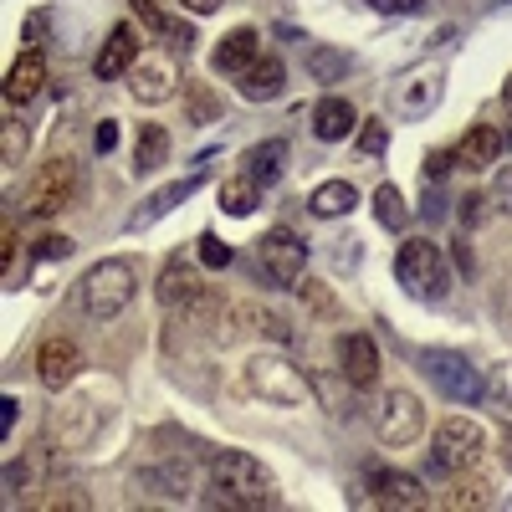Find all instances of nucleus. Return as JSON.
<instances>
[{
  "instance_id": "obj_1",
  "label": "nucleus",
  "mask_w": 512,
  "mask_h": 512,
  "mask_svg": "<svg viewBox=\"0 0 512 512\" xmlns=\"http://www.w3.org/2000/svg\"><path fill=\"white\" fill-rule=\"evenodd\" d=\"M205 477H210V502L216 507H241V512L277 507V482L251 451H210Z\"/></svg>"
},
{
  "instance_id": "obj_2",
  "label": "nucleus",
  "mask_w": 512,
  "mask_h": 512,
  "mask_svg": "<svg viewBox=\"0 0 512 512\" xmlns=\"http://www.w3.org/2000/svg\"><path fill=\"white\" fill-rule=\"evenodd\" d=\"M134 297H139V267L128 262V256H103V262L88 267L82 282H77V308L88 313L93 323L123 318Z\"/></svg>"
},
{
  "instance_id": "obj_3",
  "label": "nucleus",
  "mask_w": 512,
  "mask_h": 512,
  "mask_svg": "<svg viewBox=\"0 0 512 512\" xmlns=\"http://www.w3.org/2000/svg\"><path fill=\"white\" fill-rule=\"evenodd\" d=\"M241 379H246V390H251L256 400L282 405V410H303V405L318 395L313 379L297 369L292 359H282V354H251L246 369H241Z\"/></svg>"
},
{
  "instance_id": "obj_4",
  "label": "nucleus",
  "mask_w": 512,
  "mask_h": 512,
  "mask_svg": "<svg viewBox=\"0 0 512 512\" xmlns=\"http://www.w3.org/2000/svg\"><path fill=\"white\" fill-rule=\"evenodd\" d=\"M77 195H82V164L72 154H52L21 190V210L26 216H62L77 205Z\"/></svg>"
},
{
  "instance_id": "obj_5",
  "label": "nucleus",
  "mask_w": 512,
  "mask_h": 512,
  "mask_svg": "<svg viewBox=\"0 0 512 512\" xmlns=\"http://www.w3.org/2000/svg\"><path fill=\"white\" fill-rule=\"evenodd\" d=\"M395 277L400 287H410L415 297H446L451 292V267H446V246H436L431 236H410L395 256Z\"/></svg>"
},
{
  "instance_id": "obj_6",
  "label": "nucleus",
  "mask_w": 512,
  "mask_h": 512,
  "mask_svg": "<svg viewBox=\"0 0 512 512\" xmlns=\"http://www.w3.org/2000/svg\"><path fill=\"white\" fill-rule=\"evenodd\" d=\"M482 446H487V436H482V425L472 415L441 420L436 425V441H431V472H441V477L466 472V466L482 461Z\"/></svg>"
},
{
  "instance_id": "obj_7",
  "label": "nucleus",
  "mask_w": 512,
  "mask_h": 512,
  "mask_svg": "<svg viewBox=\"0 0 512 512\" xmlns=\"http://www.w3.org/2000/svg\"><path fill=\"white\" fill-rule=\"evenodd\" d=\"M420 369L431 374V384H436L446 400H456V405H477L487 395V379L477 374V364L466 359L461 349H425L420 354Z\"/></svg>"
},
{
  "instance_id": "obj_8",
  "label": "nucleus",
  "mask_w": 512,
  "mask_h": 512,
  "mask_svg": "<svg viewBox=\"0 0 512 512\" xmlns=\"http://www.w3.org/2000/svg\"><path fill=\"white\" fill-rule=\"evenodd\" d=\"M374 431L384 446H415L425 436V405L415 390H384L379 395V410H374Z\"/></svg>"
},
{
  "instance_id": "obj_9",
  "label": "nucleus",
  "mask_w": 512,
  "mask_h": 512,
  "mask_svg": "<svg viewBox=\"0 0 512 512\" xmlns=\"http://www.w3.org/2000/svg\"><path fill=\"white\" fill-rule=\"evenodd\" d=\"M180 57L175 52H139V62L128 67V93H134L139 103H164L180 93Z\"/></svg>"
},
{
  "instance_id": "obj_10",
  "label": "nucleus",
  "mask_w": 512,
  "mask_h": 512,
  "mask_svg": "<svg viewBox=\"0 0 512 512\" xmlns=\"http://www.w3.org/2000/svg\"><path fill=\"white\" fill-rule=\"evenodd\" d=\"M303 262H308V251L292 231H267L262 241H256V267L267 272L272 287H292L297 277H303Z\"/></svg>"
},
{
  "instance_id": "obj_11",
  "label": "nucleus",
  "mask_w": 512,
  "mask_h": 512,
  "mask_svg": "<svg viewBox=\"0 0 512 512\" xmlns=\"http://www.w3.org/2000/svg\"><path fill=\"white\" fill-rule=\"evenodd\" d=\"M77 374H82V349H77V338H62V333L41 338V349H36V379H41V390L62 395Z\"/></svg>"
},
{
  "instance_id": "obj_12",
  "label": "nucleus",
  "mask_w": 512,
  "mask_h": 512,
  "mask_svg": "<svg viewBox=\"0 0 512 512\" xmlns=\"http://www.w3.org/2000/svg\"><path fill=\"white\" fill-rule=\"evenodd\" d=\"M333 349H338V379H344L349 390H369L379 379V349H374L369 333H344Z\"/></svg>"
},
{
  "instance_id": "obj_13",
  "label": "nucleus",
  "mask_w": 512,
  "mask_h": 512,
  "mask_svg": "<svg viewBox=\"0 0 512 512\" xmlns=\"http://www.w3.org/2000/svg\"><path fill=\"white\" fill-rule=\"evenodd\" d=\"M502 149H507V134H502V128L472 123L451 154H456V169H466V175H482V169H492V164L502 159Z\"/></svg>"
},
{
  "instance_id": "obj_14",
  "label": "nucleus",
  "mask_w": 512,
  "mask_h": 512,
  "mask_svg": "<svg viewBox=\"0 0 512 512\" xmlns=\"http://www.w3.org/2000/svg\"><path fill=\"white\" fill-rule=\"evenodd\" d=\"M154 292H159V303L164 308H190L195 297L205 292V282H200V272H195V262H185V256H169L164 262V272H159V282H154Z\"/></svg>"
},
{
  "instance_id": "obj_15",
  "label": "nucleus",
  "mask_w": 512,
  "mask_h": 512,
  "mask_svg": "<svg viewBox=\"0 0 512 512\" xmlns=\"http://www.w3.org/2000/svg\"><path fill=\"white\" fill-rule=\"evenodd\" d=\"M256 57H262V31H256V26H236V31H226V36L216 41V52H210V67L241 77Z\"/></svg>"
},
{
  "instance_id": "obj_16",
  "label": "nucleus",
  "mask_w": 512,
  "mask_h": 512,
  "mask_svg": "<svg viewBox=\"0 0 512 512\" xmlns=\"http://www.w3.org/2000/svg\"><path fill=\"white\" fill-rule=\"evenodd\" d=\"M369 487H374V502H379V507H405V512H415V507L431 502V497H425V487H420V477L395 472V466H379V472H369Z\"/></svg>"
},
{
  "instance_id": "obj_17",
  "label": "nucleus",
  "mask_w": 512,
  "mask_h": 512,
  "mask_svg": "<svg viewBox=\"0 0 512 512\" xmlns=\"http://www.w3.org/2000/svg\"><path fill=\"white\" fill-rule=\"evenodd\" d=\"M41 88H47V57H41L36 47H26V52L11 62V72H6V103H11V108H26Z\"/></svg>"
},
{
  "instance_id": "obj_18",
  "label": "nucleus",
  "mask_w": 512,
  "mask_h": 512,
  "mask_svg": "<svg viewBox=\"0 0 512 512\" xmlns=\"http://www.w3.org/2000/svg\"><path fill=\"white\" fill-rule=\"evenodd\" d=\"M134 62H139V36H134V26H128V21H118V26L108 31V41H103L93 72H98L103 82H113V77H128V67H134Z\"/></svg>"
},
{
  "instance_id": "obj_19",
  "label": "nucleus",
  "mask_w": 512,
  "mask_h": 512,
  "mask_svg": "<svg viewBox=\"0 0 512 512\" xmlns=\"http://www.w3.org/2000/svg\"><path fill=\"white\" fill-rule=\"evenodd\" d=\"M282 88H287V67H282L277 52H262V57H256V62L241 72V98H246V103L282 98Z\"/></svg>"
},
{
  "instance_id": "obj_20",
  "label": "nucleus",
  "mask_w": 512,
  "mask_h": 512,
  "mask_svg": "<svg viewBox=\"0 0 512 512\" xmlns=\"http://www.w3.org/2000/svg\"><path fill=\"white\" fill-rule=\"evenodd\" d=\"M441 98V72L436 67H415L400 88H395V113L405 118H420V113H431Z\"/></svg>"
},
{
  "instance_id": "obj_21",
  "label": "nucleus",
  "mask_w": 512,
  "mask_h": 512,
  "mask_svg": "<svg viewBox=\"0 0 512 512\" xmlns=\"http://www.w3.org/2000/svg\"><path fill=\"white\" fill-rule=\"evenodd\" d=\"M354 128H359V113H354L349 98H318V108H313V134H318L323 144L349 139Z\"/></svg>"
},
{
  "instance_id": "obj_22",
  "label": "nucleus",
  "mask_w": 512,
  "mask_h": 512,
  "mask_svg": "<svg viewBox=\"0 0 512 512\" xmlns=\"http://www.w3.org/2000/svg\"><path fill=\"white\" fill-rule=\"evenodd\" d=\"M52 466H57V456L41 446V451H26L21 461H11L6 466V492H41V482L52 477Z\"/></svg>"
},
{
  "instance_id": "obj_23",
  "label": "nucleus",
  "mask_w": 512,
  "mask_h": 512,
  "mask_svg": "<svg viewBox=\"0 0 512 512\" xmlns=\"http://www.w3.org/2000/svg\"><path fill=\"white\" fill-rule=\"evenodd\" d=\"M477 466H482V461H477ZM477 466H466V472H456V487H451L446 507L466 512V507H492V502H497V482H492L487 472H477Z\"/></svg>"
},
{
  "instance_id": "obj_24",
  "label": "nucleus",
  "mask_w": 512,
  "mask_h": 512,
  "mask_svg": "<svg viewBox=\"0 0 512 512\" xmlns=\"http://www.w3.org/2000/svg\"><path fill=\"white\" fill-rule=\"evenodd\" d=\"M169 164V128L164 123H139L134 134V169L139 175H154V169Z\"/></svg>"
},
{
  "instance_id": "obj_25",
  "label": "nucleus",
  "mask_w": 512,
  "mask_h": 512,
  "mask_svg": "<svg viewBox=\"0 0 512 512\" xmlns=\"http://www.w3.org/2000/svg\"><path fill=\"white\" fill-rule=\"evenodd\" d=\"M195 185H200V175H185V180H175V185H164L159 195H149V200H144V210H139L134 221H128V231H144V226H154L159 216H169V210H175L180 200H190V195H195Z\"/></svg>"
},
{
  "instance_id": "obj_26",
  "label": "nucleus",
  "mask_w": 512,
  "mask_h": 512,
  "mask_svg": "<svg viewBox=\"0 0 512 512\" xmlns=\"http://www.w3.org/2000/svg\"><path fill=\"white\" fill-rule=\"evenodd\" d=\"M128 6H134V16L159 36V41H169V47H185L190 52V41H195V31H190V21H175V16H164L154 0H128Z\"/></svg>"
},
{
  "instance_id": "obj_27",
  "label": "nucleus",
  "mask_w": 512,
  "mask_h": 512,
  "mask_svg": "<svg viewBox=\"0 0 512 512\" xmlns=\"http://www.w3.org/2000/svg\"><path fill=\"white\" fill-rule=\"evenodd\" d=\"M282 169H287V139H267V144L246 149V175L262 185V190L282 180Z\"/></svg>"
},
{
  "instance_id": "obj_28",
  "label": "nucleus",
  "mask_w": 512,
  "mask_h": 512,
  "mask_svg": "<svg viewBox=\"0 0 512 512\" xmlns=\"http://www.w3.org/2000/svg\"><path fill=\"white\" fill-rule=\"evenodd\" d=\"M359 205V190L349 180H323L313 195H308V210L318 221H333V216H349V210Z\"/></svg>"
},
{
  "instance_id": "obj_29",
  "label": "nucleus",
  "mask_w": 512,
  "mask_h": 512,
  "mask_svg": "<svg viewBox=\"0 0 512 512\" xmlns=\"http://www.w3.org/2000/svg\"><path fill=\"white\" fill-rule=\"evenodd\" d=\"M256 205H262V185H256L251 175H231L221 185V210L226 216H251Z\"/></svg>"
},
{
  "instance_id": "obj_30",
  "label": "nucleus",
  "mask_w": 512,
  "mask_h": 512,
  "mask_svg": "<svg viewBox=\"0 0 512 512\" xmlns=\"http://www.w3.org/2000/svg\"><path fill=\"white\" fill-rule=\"evenodd\" d=\"M292 292L303 297V308H308L313 318H328V323H333L338 313H344V308H338V297H333V287H328V282H318V277H297V282H292Z\"/></svg>"
},
{
  "instance_id": "obj_31",
  "label": "nucleus",
  "mask_w": 512,
  "mask_h": 512,
  "mask_svg": "<svg viewBox=\"0 0 512 512\" xmlns=\"http://www.w3.org/2000/svg\"><path fill=\"white\" fill-rule=\"evenodd\" d=\"M374 221H379L384 231H405V226H410V205H405V195H400L395 185H379V190H374Z\"/></svg>"
},
{
  "instance_id": "obj_32",
  "label": "nucleus",
  "mask_w": 512,
  "mask_h": 512,
  "mask_svg": "<svg viewBox=\"0 0 512 512\" xmlns=\"http://www.w3.org/2000/svg\"><path fill=\"white\" fill-rule=\"evenodd\" d=\"M221 118V98L205 88V82H190L185 88V123H216Z\"/></svg>"
},
{
  "instance_id": "obj_33",
  "label": "nucleus",
  "mask_w": 512,
  "mask_h": 512,
  "mask_svg": "<svg viewBox=\"0 0 512 512\" xmlns=\"http://www.w3.org/2000/svg\"><path fill=\"white\" fill-rule=\"evenodd\" d=\"M308 72L318 82H338L349 72V52H338V47H308Z\"/></svg>"
},
{
  "instance_id": "obj_34",
  "label": "nucleus",
  "mask_w": 512,
  "mask_h": 512,
  "mask_svg": "<svg viewBox=\"0 0 512 512\" xmlns=\"http://www.w3.org/2000/svg\"><path fill=\"white\" fill-rule=\"evenodd\" d=\"M26 154V128L16 118H6V128H0V159H6V169H16Z\"/></svg>"
},
{
  "instance_id": "obj_35",
  "label": "nucleus",
  "mask_w": 512,
  "mask_h": 512,
  "mask_svg": "<svg viewBox=\"0 0 512 512\" xmlns=\"http://www.w3.org/2000/svg\"><path fill=\"white\" fill-rule=\"evenodd\" d=\"M487 395H492V405H497V410H507V415H512V359H507V364H497V369L487 374Z\"/></svg>"
},
{
  "instance_id": "obj_36",
  "label": "nucleus",
  "mask_w": 512,
  "mask_h": 512,
  "mask_svg": "<svg viewBox=\"0 0 512 512\" xmlns=\"http://www.w3.org/2000/svg\"><path fill=\"white\" fill-rule=\"evenodd\" d=\"M446 169H456V154L451 149H431V154H425V164H420V175H425V185H441Z\"/></svg>"
},
{
  "instance_id": "obj_37",
  "label": "nucleus",
  "mask_w": 512,
  "mask_h": 512,
  "mask_svg": "<svg viewBox=\"0 0 512 512\" xmlns=\"http://www.w3.org/2000/svg\"><path fill=\"white\" fill-rule=\"evenodd\" d=\"M47 492H52V497H41V507H52V512H57V507H93V497L82 492V487H62V482H57V487H47Z\"/></svg>"
},
{
  "instance_id": "obj_38",
  "label": "nucleus",
  "mask_w": 512,
  "mask_h": 512,
  "mask_svg": "<svg viewBox=\"0 0 512 512\" xmlns=\"http://www.w3.org/2000/svg\"><path fill=\"white\" fill-rule=\"evenodd\" d=\"M195 256H200V267H231V246H221V236H210V231L200 236Z\"/></svg>"
},
{
  "instance_id": "obj_39",
  "label": "nucleus",
  "mask_w": 512,
  "mask_h": 512,
  "mask_svg": "<svg viewBox=\"0 0 512 512\" xmlns=\"http://www.w3.org/2000/svg\"><path fill=\"white\" fill-rule=\"evenodd\" d=\"M384 144H390V123L369 118V123L359 128V149H364V154H384Z\"/></svg>"
},
{
  "instance_id": "obj_40",
  "label": "nucleus",
  "mask_w": 512,
  "mask_h": 512,
  "mask_svg": "<svg viewBox=\"0 0 512 512\" xmlns=\"http://www.w3.org/2000/svg\"><path fill=\"white\" fill-rule=\"evenodd\" d=\"M492 205L502 210V216H512V164L497 169V180H492Z\"/></svg>"
},
{
  "instance_id": "obj_41",
  "label": "nucleus",
  "mask_w": 512,
  "mask_h": 512,
  "mask_svg": "<svg viewBox=\"0 0 512 512\" xmlns=\"http://www.w3.org/2000/svg\"><path fill=\"white\" fill-rule=\"evenodd\" d=\"M487 205H492V195H482V190L461 195V226H477V221L487 216Z\"/></svg>"
},
{
  "instance_id": "obj_42",
  "label": "nucleus",
  "mask_w": 512,
  "mask_h": 512,
  "mask_svg": "<svg viewBox=\"0 0 512 512\" xmlns=\"http://www.w3.org/2000/svg\"><path fill=\"white\" fill-rule=\"evenodd\" d=\"M36 251L47 256V262H67V256H72V241H67V236H41Z\"/></svg>"
},
{
  "instance_id": "obj_43",
  "label": "nucleus",
  "mask_w": 512,
  "mask_h": 512,
  "mask_svg": "<svg viewBox=\"0 0 512 512\" xmlns=\"http://www.w3.org/2000/svg\"><path fill=\"white\" fill-rule=\"evenodd\" d=\"M256 323H262V333H272L277 344H287L292 338V328H287V318H277V313H256Z\"/></svg>"
},
{
  "instance_id": "obj_44",
  "label": "nucleus",
  "mask_w": 512,
  "mask_h": 512,
  "mask_svg": "<svg viewBox=\"0 0 512 512\" xmlns=\"http://www.w3.org/2000/svg\"><path fill=\"white\" fill-rule=\"evenodd\" d=\"M16 251H21V236H16V226L6 221V251H0V256H6V282H16Z\"/></svg>"
},
{
  "instance_id": "obj_45",
  "label": "nucleus",
  "mask_w": 512,
  "mask_h": 512,
  "mask_svg": "<svg viewBox=\"0 0 512 512\" xmlns=\"http://www.w3.org/2000/svg\"><path fill=\"white\" fill-rule=\"evenodd\" d=\"M451 256H456V272H466V277H472V272H477V256H472V246H466L461 236L451 241Z\"/></svg>"
},
{
  "instance_id": "obj_46",
  "label": "nucleus",
  "mask_w": 512,
  "mask_h": 512,
  "mask_svg": "<svg viewBox=\"0 0 512 512\" xmlns=\"http://www.w3.org/2000/svg\"><path fill=\"white\" fill-rule=\"evenodd\" d=\"M369 6L384 16H410V11H420V0H369Z\"/></svg>"
},
{
  "instance_id": "obj_47",
  "label": "nucleus",
  "mask_w": 512,
  "mask_h": 512,
  "mask_svg": "<svg viewBox=\"0 0 512 512\" xmlns=\"http://www.w3.org/2000/svg\"><path fill=\"white\" fill-rule=\"evenodd\" d=\"M93 144H98L103 154H108V149L118 144V123H113V118H103V123H98V134H93Z\"/></svg>"
},
{
  "instance_id": "obj_48",
  "label": "nucleus",
  "mask_w": 512,
  "mask_h": 512,
  "mask_svg": "<svg viewBox=\"0 0 512 512\" xmlns=\"http://www.w3.org/2000/svg\"><path fill=\"white\" fill-rule=\"evenodd\" d=\"M180 6H185L190 16H210V11H221L226 0H180Z\"/></svg>"
},
{
  "instance_id": "obj_49",
  "label": "nucleus",
  "mask_w": 512,
  "mask_h": 512,
  "mask_svg": "<svg viewBox=\"0 0 512 512\" xmlns=\"http://www.w3.org/2000/svg\"><path fill=\"white\" fill-rule=\"evenodd\" d=\"M41 31H47V16H31V21H26V41H31L36 52H41Z\"/></svg>"
},
{
  "instance_id": "obj_50",
  "label": "nucleus",
  "mask_w": 512,
  "mask_h": 512,
  "mask_svg": "<svg viewBox=\"0 0 512 512\" xmlns=\"http://www.w3.org/2000/svg\"><path fill=\"white\" fill-rule=\"evenodd\" d=\"M502 103H507V113H512V77L502 82Z\"/></svg>"
}]
</instances>
